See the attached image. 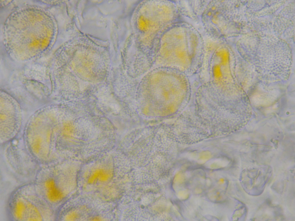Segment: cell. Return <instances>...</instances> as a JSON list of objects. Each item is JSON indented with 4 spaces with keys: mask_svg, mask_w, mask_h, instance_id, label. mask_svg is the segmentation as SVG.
Here are the masks:
<instances>
[{
    "mask_svg": "<svg viewBox=\"0 0 295 221\" xmlns=\"http://www.w3.org/2000/svg\"><path fill=\"white\" fill-rule=\"evenodd\" d=\"M58 28L53 14L36 5H22L14 9L3 25L4 48L10 54L33 56L52 48Z\"/></svg>",
    "mask_w": 295,
    "mask_h": 221,
    "instance_id": "1",
    "label": "cell"
},
{
    "mask_svg": "<svg viewBox=\"0 0 295 221\" xmlns=\"http://www.w3.org/2000/svg\"><path fill=\"white\" fill-rule=\"evenodd\" d=\"M9 205L14 220L48 221L54 218L53 209L34 184L26 185L16 190L11 197Z\"/></svg>",
    "mask_w": 295,
    "mask_h": 221,
    "instance_id": "2",
    "label": "cell"
},
{
    "mask_svg": "<svg viewBox=\"0 0 295 221\" xmlns=\"http://www.w3.org/2000/svg\"><path fill=\"white\" fill-rule=\"evenodd\" d=\"M104 170H97L87 173L84 180L89 186L97 189H103L111 183L112 174Z\"/></svg>",
    "mask_w": 295,
    "mask_h": 221,
    "instance_id": "4",
    "label": "cell"
},
{
    "mask_svg": "<svg viewBox=\"0 0 295 221\" xmlns=\"http://www.w3.org/2000/svg\"><path fill=\"white\" fill-rule=\"evenodd\" d=\"M69 177V173L54 167L42 169L37 173L34 184L53 209L67 196Z\"/></svg>",
    "mask_w": 295,
    "mask_h": 221,
    "instance_id": "3",
    "label": "cell"
}]
</instances>
